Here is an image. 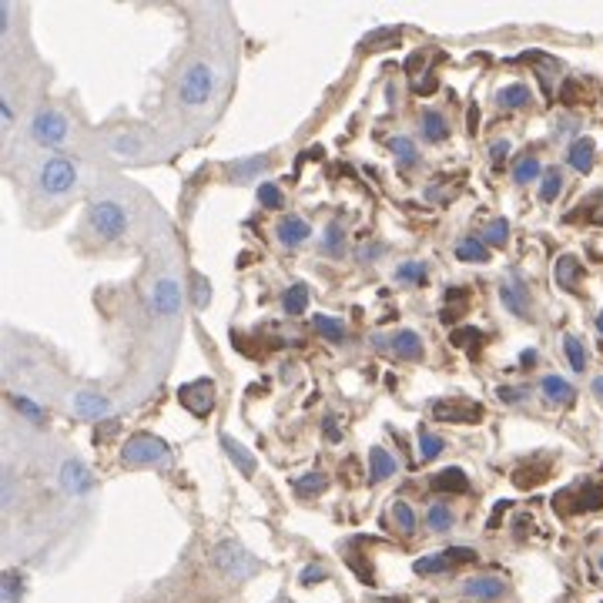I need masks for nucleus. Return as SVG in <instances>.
<instances>
[{"label":"nucleus","instance_id":"1","mask_svg":"<svg viewBox=\"0 0 603 603\" xmlns=\"http://www.w3.org/2000/svg\"><path fill=\"white\" fill-rule=\"evenodd\" d=\"M215 84H218L215 67L195 57L178 81V104L181 108H205V104L215 98Z\"/></svg>","mask_w":603,"mask_h":603},{"label":"nucleus","instance_id":"2","mask_svg":"<svg viewBox=\"0 0 603 603\" xmlns=\"http://www.w3.org/2000/svg\"><path fill=\"white\" fill-rule=\"evenodd\" d=\"M121 459H124V466H131V469H168L171 446L151 433H138L121 446Z\"/></svg>","mask_w":603,"mask_h":603},{"label":"nucleus","instance_id":"3","mask_svg":"<svg viewBox=\"0 0 603 603\" xmlns=\"http://www.w3.org/2000/svg\"><path fill=\"white\" fill-rule=\"evenodd\" d=\"M37 188L44 198H61L78 188V165L64 155H51L37 171Z\"/></svg>","mask_w":603,"mask_h":603},{"label":"nucleus","instance_id":"4","mask_svg":"<svg viewBox=\"0 0 603 603\" xmlns=\"http://www.w3.org/2000/svg\"><path fill=\"white\" fill-rule=\"evenodd\" d=\"M212 560H215V567L225 573L228 580H252L258 570H262V563H258V557H252L242 543H235V540H222V543H215V550H212Z\"/></svg>","mask_w":603,"mask_h":603},{"label":"nucleus","instance_id":"5","mask_svg":"<svg viewBox=\"0 0 603 603\" xmlns=\"http://www.w3.org/2000/svg\"><path fill=\"white\" fill-rule=\"evenodd\" d=\"M31 138L41 148L57 151L67 145V138H71V124H67V118L57 108H41L31 121Z\"/></svg>","mask_w":603,"mask_h":603},{"label":"nucleus","instance_id":"6","mask_svg":"<svg viewBox=\"0 0 603 603\" xmlns=\"http://www.w3.org/2000/svg\"><path fill=\"white\" fill-rule=\"evenodd\" d=\"M88 225L104 242H118L128 232V212H124V205H118V201H94L88 212Z\"/></svg>","mask_w":603,"mask_h":603},{"label":"nucleus","instance_id":"7","mask_svg":"<svg viewBox=\"0 0 603 603\" xmlns=\"http://www.w3.org/2000/svg\"><path fill=\"white\" fill-rule=\"evenodd\" d=\"M553 506L563 516H577V513H593L603 506V483H580L573 490H563L553 496Z\"/></svg>","mask_w":603,"mask_h":603},{"label":"nucleus","instance_id":"8","mask_svg":"<svg viewBox=\"0 0 603 603\" xmlns=\"http://www.w3.org/2000/svg\"><path fill=\"white\" fill-rule=\"evenodd\" d=\"M463 563H476V550L473 547H449L439 553H429V557L416 560V573L419 577H433V573H446L453 567H463Z\"/></svg>","mask_w":603,"mask_h":603},{"label":"nucleus","instance_id":"9","mask_svg":"<svg viewBox=\"0 0 603 603\" xmlns=\"http://www.w3.org/2000/svg\"><path fill=\"white\" fill-rule=\"evenodd\" d=\"M178 402L188 409V413H195V416L205 419L215 409V382L212 379L185 382V386L178 389Z\"/></svg>","mask_w":603,"mask_h":603},{"label":"nucleus","instance_id":"10","mask_svg":"<svg viewBox=\"0 0 603 603\" xmlns=\"http://www.w3.org/2000/svg\"><path fill=\"white\" fill-rule=\"evenodd\" d=\"M433 419L439 423H466V426H476L483 423V406L473 399H443L433 406Z\"/></svg>","mask_w":603,"mask_h":603},{"label":"nucleus","instance_id":"11","mask_svg":"<svg viewBox=\"0 0 603 603\" xmlns=\"http://www.w3.org/2000/svg\"><path fill=\"white\" fill-rule=\"evenodd\" d=\"M71 409H74V416L84 419V423H98V419H108V416H111L114 406H111L108 396H101V392L81 389V392H74Z\"/></svg>","mask_w":603,"mask_h":603},{"label":"nucleus","instance_id":"12","mask_svg":"<svg viewBox=\"0 0 603 603\" xmlns=\"http://www.w3.org/2000/svg\"><path fill=\"white\" fill-rule=\"evenodd\" d=\"M57 483H61L64 493L71 496H84L91 493L94 486V473L84 463H78V459H64L61 463V473H57Z\"/></svg>","mask_w":603,"mask_h":603},{"label":"nucleus","instance_id":"13","mask_svg":"<svg viewBox=\"0 0 603 603\" xmlns=\"http://www.w3.org/2000/svg\"><path fill=\"white\" fill-rule=\"evenodd\" d=\"M506 590H510V583H506L503 577H496V573H480V577H469V580L463 583V597H469V600H483V603L500 600Z\"/></svg>","mask_w":603,"mask_h":603},{"label":"nucleus","instance_id":"14","mask_svg":"<svg viewBox=\"0 0 603 603\" xmlns=\"http://www.w3.org/2000/svg\"><path fill=\"white\" fill-rule=\"evenodd\" d=\"M151 309H155V315H161V319H175V315L181 312V285H178V279H171V275L158 279L155 295H151Z\"/></svg>","mask_w":603,"mask_h":603},{"label":"nucleus","instance_id":"15","mask_svg":"<svg viewBox=\"0 0 603 603\" xmlns=\"http://www.w3.org/2000/svg\"><path fill=\"white\" fill-rule=\"evenodd\" d=\"M500 299H503L506 309H510L513 315H520V319H526V315H530V289H526V282L516 272L510 275V279H503Z\"/></svg>","mask_w":603,"mask_h":603},{"label":"nucleus","instance_id":"16","mask_svg":"<svg viewBox=\"0 0 603 603\" xmlns=\"http://www.w3.org/2000/svg\"><path fill=\"white\" fill-rule=\"evenodd\" d=\"M376 346H389L396 356H402V359H423V339L413 332V329H402V332H396L392 339H372Z\"/></svg>","mask_w":603,"mask_h":603},{"label":"nucleus","instance_id":"17","mask_svg":"<svg viewBox=\"0 0 603 603\" xmlns=\"http://www.w3.org/2000/svg\"><path fill=\"white\" fill-rule=\"evenodd\" d=\"M396 469H399V463H396V456H392L389 449H382V446L369 449V483L372 486L392 480V476H396Z\"/></svg>","mask_w":603,"mask_h":603},{"label":"nucleus","instance_id":"18","mask_svg":"<svg viewBox=\"0 0 603 603\" xmlns=\"http://www.w3.org/2000/svg\"><path fill=\"white\" fill-rule=\"evenodd\" d=\"M218 443H222V449L228 453V459L235 463V469L238 473H245V476H255V469H258V459L252 456V449H245L238 439H232L228 433H222L218 436Z\"/></svg>","mask_w":603,"mask_h":603},{"label":"nucleus","instance_id":"19","mask_svg":"<svg viewBox=\"0 0 603 603\" xmlns=\"http://www.w3.org/2000/svg\"><path fill=\"white\" fill-rule=\"evenodd\" d=\"M580 279H583V265L577 255H560L557 258V285L567 292H580Z\"/></svg>","mask_w":603,"mask_h":603},{"label":"nucleus","instance_id":"20","mask_svg":"<svg viewBox=\"0 0 603 603\" xmlns=\"http://www.w3.org/2000/svg\"><path fill=\"white\" fill-rule=\"evenodd\" d=\"M429 486L439 490V493H466L469 490V476L459 466H449V469H439L433 480H429Z\"/></svg>","mask_w":603,"mask_h":603},{"label":"nucleus","instance_id":"21","mask_svg":"<svg viewBox=\"0 0 603 603\" xmlns=\"http://www.w3.org/2000/svg\"><path fill=\"white\" fill-rule=\"evenodd\" d=\"M275 235H279V242L285 248H295L312 235V225L305 222V218H282L279 228H275Z\"/></svg>","mask_w":603,"mask_h":603},{"label":"nucleus","instance_id":"22","mask_svg":"<svg viewBox=\"0 0 603 603\" xmlns=\"http://www.w3.org/2000/svg\"><path fill=\"white\" fill-rule=\"evenodd\" d=\"M593 158H597V145H593V138H577L567 151V161L573 165V171H580V175H587L593 168Z\"/></svg>","mask_w":603,"mask_h":603},{"label":"nucleus","instance_id":"23","mask_svg":"<svg viewBox=\"0 0 603 603\" xmlns=\"http://www.w3.org/2000/svg\"><path fill=\"white\" fill-rule=\"evenodd\" d=\"M540 389H543V396H547L550 402H557V406H570V402L577 399V389L560 376H547L540 382Z\"/></svg>","mask_w":603,"mask_h":603},{"label":"nucleus","instance_id":"24","mask_svg":"<svg viewBox=\"0 0 603 603\" xmlns=\"http://www.w3.org/2000/svg\"><path fill=\"white\" fill-rule=\"evenodd\" d=\"M322 252L329 258H342L346 255V228H342V222H329L322 232Z\"/></svg>","mask_w":603,"mask_h":603},{"label":"nucleus","instance_id":"25","mask_svg":"<svg viewBox=\"0 0 603 603\" xmlns=\"http://www.w3.org/2000/svg\"><path fill=\"white\" fill-rule=\"evenodd\" d=\"M496 101H500L503 111H520V108H526V104L533 101V94H530V88H526V84H506Z\"/></svg>","mask_w":603,"mask_h":603},{"label":"nucleus","instance_id":"26","mask_svg":"<svg viewBox=\"0 0 603 603\" xmlns=\"http://www.w3.org/2000/svg\"><path fill=\"white\" fill-rule=\"evenodd\" d=\"M309 299H312V292H309V285H292V289H285V295H282V309L289 312V315H302L305 309H309Z\"/></svg>","mask_w":603,"mask_h":603},{"label":"nucleus","instance_id":"27","mask_svg":"<svg viewBox=\"0 0 603 603\" xmlns=\"http://www.w3.org/2000/svg\"><path fill=\"white\" fill-rule=\"evenodd\" d=\"M453 252L459 262H486V258H490V248H486V242H480V238H463Z\"/></svg>","mask_w":603,"mask_h":603},{"label":"nucleus","instance_id":"28","mask_svg":"<svg viewBox=\"0 0 603 603\" xmlns=\"http://www.w3.org/2000/svg\"><path fill=\"white\" fill-rule=\"evenodd\" d=\"M429 279V265L426 262H402L396 268V282L399 285H426Z\"/></svg>","mask_w":603,"mask_h":603},{"label":"nucleus","instance_id":"29","mask_svg":"<svg viewBox=\"0 0 603 603\" xmlns=\"http://www.w3.org/2000/svg\"><path fill=\"white\" fill-rule=\"evenodd\" d=\"M312 325H315V332L325 335L329 342H342V339H346V322L335 319V315H315Z\"/></svg>","mask_w":603,"mask_h":603},{"label":"nucleus","instance_id":"30","mask_svg":"<svg viewBox=\"0 0 603 603\" xmlns=\"http://www.w3.org/2000/svg\"><path fill=\"white\" fill-rule=\"evenodd\" d=\"M389 148L396 151L399 165L402 168H413L419 161V148L413 145V138H406V134H396V138H389Z\"/></svg>","mask_w":603,"mask_h":603},{"label":"nucleus","instance_id":"31","mask_svg":"<svg viewBox=\"0 0 603 603\" xmlns=\"http://www.w3.org/2000/svg\"><path fill=\"white\" fill-rule=\"evenodd\" d=\"M453 346L456 349H466L469 356H480V346H483V332L473 329V325H466V329H456L453 332Z\"/></svg>","mask_w":603,"mask_h":603},{"label":"nucleus","instance_id":"32","mask_svg":"<svg viewBox=\"0 0 603 603\" xmlns=\"http://www.w3.org/2000/svg\"><path fill=\"white\" fill-rule=\"evenodd\" d=\"M550 466H536V463H526V466H516L513 469V483L523 486V490H530V486H536L540 480H547Z\"/></svg>","mask_w":603,"mask_h":603},{"label":"nucleus","instance_id":"33","mask_svg":"<svg viewBox=\"0 0 603 603\" xmlns=\"http://www.w3.org/2000/svg\"><path fill=\"white\" fill-rule=\"evenodd\" d=\"M325 486H329V480H325L322 473H305L295 480V496H299V500H312V496H319Z\"/></svg>","mask_w":603,"mask_h":603},{"label":"nucleus","instance_id":"34","mask_svg":"<svg viewBox=\"0 0 603 603\" xmlns=\"http://www.w3.org/2000/svg\"><path fill=\"white\" fill-rule=\"evenodd\" d=\"M265 168H268V158L265 155L245 158V161H238V165H232V181H252L255 175H262Z\"/></svg>","mask_w":603,"mask_h":603},{"label":"nucleus","instance_id":"35","mask_svg":"<svg viewBox=\"0 0 603 603\" xmlns=\"http://www.w3.org/2000/svg\"><path fill=\"white\" fill-rule=\"evenodd\" d=\"M423 134L426 141H446L449 138V124L439 111H426L423 114Z\"/></svg>","mask_w":603,"mask_h":603},{"label":"nucleus","instance_id":"36","mask_svg":"<svg viewBox=\"0 0 603 603\" xmlns=\"http://www.w3.org/2000/svg\"><path fill=\"white\" fill-rule=\"evenodd\" d=\"M563 352H567V362L573 372H583L587 369V349H583V342L577 335H563Z\"/></svg>","mask_w":603,"mask_h":603},{"label":"nucleus","instance_id":"37","mask_svg":"<svg viewBox=\"0 0 603 603\" xmlns=\"http://www.w3.org/2000/svg\"><path fill=\"white\" fill-rule=\"evenodd\" d=\"M453 510H449V506H443V503H433L429 506V513H426V523H429V530L433 533H446L449 526H453Z\"/></svg>","mask_w":603,"mask_h":603},{"label":"nucleus","instance_id":"38","mask_svg":"<svg viewBox=\"0 0 603 603\" xmlns=\"http://www.w3.org/2000/svg\"><path fill=\"white\" fill-rule=\"evenodd\" d=\"M540 178V161H536L533 155H526V158H520L513 165V181L516 185H530V181H536Z\"/></svg>","mask_w":603,"mask_h":603},{"label":"nucleus","instance_id":"39","mask_svg":"<svg viewBox=\"0 0 603 603\" xmlns=\"http://www.w3.org/2000/svg\"><path fill=\"white\" fill-rule=\"evenodd\" d=\"M392 523L399 526V533L413 536L416 533V513H413V506H409V503H396V506H392Z\"/></svg>","mask_w":603,"mask_h":603},{"label":"nucleus","instance_id":"40","mask_svg":"<svg viewBox=\"0 0 603 603\" xmlns=\"http://www.w3.org/2000/svg\"><path fill=\"white\" fill-rule=\"evenodd\" d=\"M111 151L118 158H138L141 155V141L134 138V134H118V138L111 141Z\"/></svg>","mask_w":603,"mask_h":603},{"label":"nucleus","instance_id":"41","mask_svg":"<svg viewBox=\"0 0 603 603\" xmlns=\"http://www.w3.org/2000/svg\"><path fill=\"white\" fill-rule=\"evenodd\" d=\"M11 406H14L24 419H31V423H44V409L37 406L34 399H27V396H11Z\"/></svg>","mask_w":603,"mask_h":603},{"label":"nucleus","instance_id":"42","mask_svg":"<svg viewBox=\"0 0 603 603\" xmlns=\"http://www.w3.org/2000/svg\"><path fill=\"white\" fill-rule=\"evenodd\" d=\"M24 597V577L14 570L4 573V603H21Z\"/></svg>","mask_w":603,"mask_h":603},{"label":"nucleus","instance_id":"43","mask_svg":"<svg viewBox=\"0 0 603 603\" xmlns=\"http://www.w3.org/2000/svg\"><path fill=\"white\" fill-rule=\"evenodd\" d=\"M563 191V178L557 168H550L547 175H543V185H540V198L543 201H557V195Z\"/></svg>","mask_w":603,"mask_h":603},{"label":"nucleus","instance_id":"44","mask_svg":"<svg viewBox=\"0 0 603 603\" xmlns=\"http://www.w3.org/2000/svg\"><path fill=\"white\" fill-rule=\"evenodd\" d=\"M506 235H510V225H506V218H493V222L486 225V232H483V242L486 245H503Z\"/></svg>","mask_w":603,"mask_h":603},{"label":"nucleus","instance_id":"45","mask_svg":"<svg viewBox=\"0 0 603 603\" xmlns=\"http://www.w3.org/2000/svg\"><path fill=\"white\" fill-rule=\"evenodd\" d=\"M446 449V443L433 433H419V453H423V459H436L439 453Z\"/></svg>","mask_w":603,"mask_h":603},{"label":"nucleus","instance_id":"46","mask_svg":"<svg viewBox=\"0 0 603 603\" xmlns=\"http://www.w3.org/2000/svg\"><path fill=\"white\" fill-rule=\"evenodd\" d=\"M258 201H262V208H282L285 195H282L279 185H262L258 188Z\"/></svg>","mask_w":603,"mask_h":603},{"label":"nucleus","instance_id":"47","mask_svg":"<svg viewBox=\"0 0 603 603\" xmlns=\"http://www.w3.org/2000/svg\"><path fill=\"white\" fill-rule=\"evenodd\" d=\"M191 282H195V305L198 309H208V302H212V285H208V279L201 272L191 275Z\"/></svg>","mask_w":603,"mask_h":603},{"label":"nucleus","instance_id":"48","mask_svg":"<svg viewBox=\"0 0 603 603\" xmlns=\"http://www.w3.org/2000/svg\"><path fill=\"white\" fill-rule=\"evenodd\" d=\"M0 503H4V510L14 506V473L11 469H4V493H0Z\"/></svg>","mask_w":603,"mask_h":603},{"label":"nucleus","instance_id":"49","mask_svg":"<svg viewBox=\"0 0 603 603\" xmlns=\"http://www.w3.org/2000/svg\"><path fill=\"white\" fill-rule=\"evenodd\" d=\"M580 212H587V215H590V222L603 225V195H597L587 208H580ZM580 212H577V215H580ZM577 215H573V218H577Z\"/></svg>","mask_w":603,"mask_h":603},{"label":"nucleus","instance_id":"50","mask_svg":"<svg viewBox=\"0 0 603 603\" xmlns=\"http://www.w3.org/2000/svg\"><path fill=\"white\" fill-rule=\"evenodd\" d=\"M322 580H325V570L315 567V563L302 570V583H305V587H315V583H322Z\"/></svg>","mask_w":603,"mask_h":603},{"label":"nucleus","instance_id":"51","mask_svg":"<svg viewBox=\"0 0 603 603\" xmlns=\"http://www.w3.org/2000/svg\"><path fill=\"white\" fill-rule=\"evenodd\" d=\"M0 121H4V128H11L14 124V104L7 94H4V101H0Z\"/></svg>","mask_w":603,"mask_h":603},{"label":"nucleus","instance_id":"52","mask_svg":"<svg viewBox=\"0 0 603 603\" xmlns=\"http://www.w3.org/2000/svg\"><path fill=\"white\" fill-rule=\"evenodd\" d=\"M11 21H14V7L11 4H0V31L11 34Z\"/></svg>","mask_w":603,"mask_h":603},{"label":"nucleus","instance_id":"53","mask_svg":"<svg viewBox=\"0 0 603 603\" xmlns=\"http://www.w3.org/2000/svg\"><path fill=\"white\" fill-rule=\"evenodd\" d=\"M506 155H510V141H496V145L490 148V158L496 161V165H503Z\"/></svg>","mask_w":603,"mask_h":603},{"label":"nucleus","instance_id":"54","mask_svg":"<svg viewBox=\"0 0 603 603\" xmlns=\"http://www.w3.org/2000/svg\"><path fill=\"white\" fill-rule=\"evenodd\" d=\"M496 396H500L503 402H523V396H526V392H523V389H510V386H500V392H496Z\"/></svg>","mask_w":603,"mask_h":603},{"label":"nucleus","instance_id":"55","mask_svg":"<svg viewBox=\"0 0 603 603\" xmlns=\"http://www.w3.org/2000/svg\"><path fill=\"white\" fill-rule=\"evenodd\" d=\"M325 433H329V443H339L342 433H339V423H335V416L325 419Z\"/></svg>","mask_w":603,"mask_h":603},{"label":"nucleus","instance_id":"56","mask_svg":"<svg viewBox=\"0 0 603 603\" xmlns=\"http://www.w3.org/2000/svg\"><path fill=\"white\" fill-rule=\"evenodd\" d=\"M436 88H439V84H436V78H433V74H429V78H423V81H419L413 91H416V94H429V91H436Z\"/></svg>","mask_w":603,"mask_h":603},{"label":"nucleus","instance_id":"57","mask_svg":"<svg viewBox=\"0 0 603 603\" xmlns=\"http://www.w3.org/2000/svg\"><path fill=\"white\" fill-rule=\"evenodd\" d=\"M376 255H382V248L372 242V245H366V248H359V258L362 262H369V258H376Z\"/></svg>","mask_w":603,"mask_h":603},{"label":"nucleus","instance_id":"58","mask_svg":"<svg viewBox=\"0 0 603 603\" xmlns=\"http://www.w3.org/2000/svg\"><path fill=\"white\" fill-rule=\"evenodd\" d=\"M520 362H523V366H533V362H536V352H533V349H526Z\"/></svg>","mask_w":603,"mask_h":603},{"label":"nucleus","instance_id":"59","mask_svg":"<svg viewBox=\"0 0 603 603\" xmlns=\"http://www.w3.org/2000/svg\"><path fill=\"white\" fill-rule=\"evenodd\" d=\"M476 121H480V114H476V108H469V131H476Z\"/></svg>","mask_w":603,"mask_h":603},{"label":"nucleus","instance_id":"60","mask_svg":"<svg viewBox=\"0 0 603 603\" xmlns=\"http://www.w3.org/2000/svg\"><path fill=\"white\" fill-rule=\"evenodd\" d=\"M593 392H597V396L603 399V376H600V379H593Z\"/></svg>","mask_w":603,"mask_h":603},{"label":"nucleus","instance_id":"61","mask_svg":"<svg viewBox=\"0 0 603 603\" xmlns=\"http://www.w3.org/2000/svg\"><path fill=\"white\" fill-rule=\"evenodd\" d=\"M597 329H600V335H603V309H600V315H597Z\"/></svg>","mask_w":603,"mask_h":603},{"label":"nucleus","instance_id":"62","mask_svg":"<svg viewBox=\"0 0 603 603\" xmlns=\"http://www.w3.org/2000/svg\"><path fill=\"white\" fill-rule=\"evenodd\" d=\"M275 603H292L289 597H279V600H275Z\"/></svg>","mask_w":603,"mask_h":603},{"label":"nucleus","instance_id":"63","mask_svg":"<svg viewBox=\"0 0 603 603\" xmlns=\"http://www.w3.org/2000/svg\"><path fill=\"white\" fill-rule=\"evenodd\" d=\"M600 570H603V557H600Z\"/></svg>","mask_w":603,"mask_h":603}]
</instances>
